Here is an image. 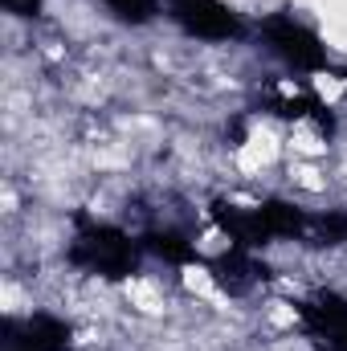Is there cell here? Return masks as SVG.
Instances as JSON below:
<instances>
[{"mask_svg": "<svg viewBox=\"0 0 347 351\" xmlns=\"http://www.w3.org/2000/svg\"><path fill=\"white\" fill-rule=\"evenodd\" d=\"M184 282H188L192 290H200V294H208V290H213V278H208L204 269H184Z\"/></svg>", "mask_w": 347, "mask_h": 351, "instance_id": "cell-1", "label": "cell"}]
</instances>
